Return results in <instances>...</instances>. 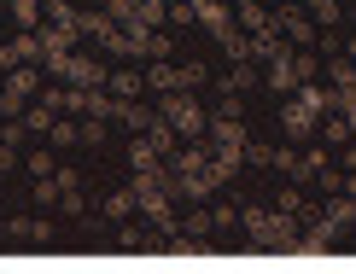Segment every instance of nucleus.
<instances>
[{
	"label": "nucleus",
	"mask_w": 356,
	"mask_h": 274,
	"mask_svg": "<svg viewBox=\"0 0 356 274\" xmlns=\"http://www.w3.org/2000/svg\"><path fill=\"white\" fill-rule=\"evenodd\" d=\"M158 117H164L181 140H199V134H204V111H199V99H193L187 88H170V94L158 99Z\"/></svg>",
	"instance_id": "nucleus-1"
},
{
	"label": "nucleus",
	"mask_w": 356,
	"mask_h": 274,
	"mask_svg": "<svg viewBox=\"0 0 356 274\" xmlns=\"http://www.w3.org/2000/svg\"><path fill=\"white\" fill-rule=\"evenodd\" d=\"M29 99H41V76H35V65H12V70H6V88H0V111H6V117H24Z\"/></svg>",
	"instance_id": "nucleus-2"
},
{
	"label": "nucleus",
	"mask_w": 356,
	"mask_h": 274,
	"mask_svg": "<svg viewBox=\"0 0 356 274\" xmlns=\"http://www.w3.org/2000/svg\"><path fill=\"white\" fill-rule=\"evenodd\" d=\"M304 12H309V6H298V0H280V6H275V29H280L286 41H298V47H309V41H316V29H309Z\"/></svg>",
	"instance_id": "nucleus-3"
},
{
	"label": "nucleus",
	"mask_w": 356,
	"mask_h": 274,
	"mask_svg": "<svg viewBox=\"0 0 356 274\" xmlns=\"http://www.w3.org/2000/svg\"><path fill=\"white\" fill-rule=\"evenodd\" d=\"M280 123H286V134H298V140H309V134H316V123H321V117L309 111V105H304L298 94H292V99H286V111H280Z\"/></svg>",
	"instance_id": "nucleus-4"
},
{
	"label": "nucleus",
	"mask_w": 356,
	"mask_h": 274,
	"mask_svg": "<svg viewBox=\"0 0 356 274\" xmlns=\"http://www.w3.org/2000/svg\"><path fill=\"white\" fill-rule=\"evenodd\" d=\"M211 234H216V216H211V210H193V216L175 227V245H204Z\"/></svg>",
	"instance_id": "nucleus-5"
},
{
	"label": "nucleus",
	"mask_w": 356,
	"mask_h": 274,
	"mask_svg": "<svg viewBox=\"0 0 356 274\" xmlns=\"http://www.w3.org/2000/svg\"><path fill=\"white\" fill-rule=\"evenodd\" d=\"M6 234H12V245H53V222H41V216H35V222L18 216Z\"/></svg>",
	"instance_id": "nucleus-6"
},
{
	"label": "nucleus",
	"mask_w": 356,
	"mask_h": 274,
	"mask_svg": "<svg viewBox=\"0 0 356 274\" xmlns=\"http://www.w3.org/2000/svg\"><path fill=\"white\" fill-rule=\"evenodd\" d=\"M193 12H199V24L211 29V35H222V29L234 24V0H193Z\"/></svg>",
	"instance_id": "nucleus-7"
},
{
	"label": "nucleus",
	"mask_w": 356,
	"mask_h": 274,
	"mask_svg": "<svg viewBox=\"0 0 356 274\" xmlns=\"http://www.w3.org/2000/svg\"><path fill=\"white\" fill-rule=\"evenodd\" d=\"M106 88H111V99H135V94H146V76L140 70H111Z\"/></svg>",
	"instance_id": "nucleus-8"
},
{
	"label": "nucleus",
	"mask_w": 356,
	"mask_h": 274,
	"mask_svg": "<svg viewBox=\"0 0 356 274\" xmlns=\"http://www.w3.org/2000/svg\"><path fill=\"white\" fill-rule=\"evenodd\" d=\"M146 88H152V94H170V88H181V65H170V58H158V65L146 70Z\"/></svg>",
	"instance_id": "nucleus-9"
},
{
	"label": "nucleus",
	"mask_w": 356,
	"mask_h": 274,
	"mask_svg": "<svg viewBox=\"0 0 356 274\" xmlns=\"http://www.w3.org/2000/svg\"><path fill=\"white\" fill-rule=\"evenodd\" d=\"M135 210H140V193H135V187H117V193H106V216H111V222L135 216Z\"/></svg>",
	"instance_id": "nucleus-10"
},
{
	"label": "nucleus",
	"mask_w": 356,
	"mask_h": 274,
	"mask_svg": "<svg viewBox=\"0 0 356 274\" xmlns=\"http://www.w3.org/2000/svg\"><path fill=\"white\" fill-rule=\"evenodd\" d=\"M47 6H53V0H12V18H18L24 29H41V24H47Z\"/></svg>",
	"instance_id": "nucleus-11"
},
{
	"label": "nucleus",
	"mask_w": 356,
	"mask_h": 274,
	"mask_svg": "<svg viewBox=\"0 0 356 274\" xmlns=\"http://www.w3.org/2000/svg\"><path fill=\"white\" fill-rule=\"evenodd\" d=\"M275 158H280L275 146H257V140H245V163H251V170H269Z\"/></svg>",
	"instance_id": "nucleus-12"
},
{
	"label": "nucleus",
	"mask_w": 356,
	"mask_h": 274,
	"mask_svg": "<svg viewBox=\"0 0 356 274\" xmlns=\"http://www.w3.org/2000/svg\"><path fill=\"white\" fill-rule=\"evenodd\" d=\"M257 82H263V76H257V70H251V65H245V58H240V65H234V76H228V88H240V94H245V88H257Z\"/></svg>",
	"instance_id": "nucleus-13"
},
{
	"label": "nucleus",
	"mask_w": 356,
	"mask_h": 274,
	"mask_svg": "<svg viewBox=\"0 0 356 274\" xmlns=\"http://www.w3.org/2000/svg\"><path fill=\"white\" fill-rule=\"evenodd\" d=\"M24 170L35 175V181H41V175H53V152H29V158H24Z\"/></svg>",
	"instance_id": "nucleus-14"
},
{
	"label": "nucleus",
	"mask_w": 356,
	"mask_h": 274,
	"mask_svg": "<svg viewBox=\"0 0 356 274\" xmlns=\"http://www.w3.org/2000/svg\"><path fill=\"white\" fill-rule=\"evenodd\" d=\"M76 134H82V146H99V140H106V117H88Z\"/></svg>",
	"instance_id": "nucleus-15"
},
{
	"label": "nucleus",
	"mask_w": 356,
	"mask_h": 274,
	"mask_svg": "<svg viewBox=\"0 0 356 274\" xmlns=\"http://www.w3.org/2000/svg\"><path fill=\"white\" fill-rule=\"evenodd\" d=\"M204 76H211L204 65H181V88H204Z\"/></svg>",
	"instance_id": "nucleus-16"
},
{
	"label": "nucleus",
	"mask_w": 356,
	"mask_h": 274,
	"mask_svg": "<svg viewBox=\"0 0 356 274\" xmlns=\"http://www.w3.org/2000/svg\"><path fill=\"white\" fill-rule=\"evenodd\" d=\"M18 163H24V158H18V146H12V140H0V170H18Z\"/></svg>",
	"instance_id": "nucleus-17"
}]
</instances>
